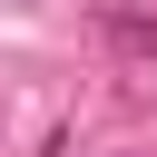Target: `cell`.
Here are the masks:
<instances>
[{
	"label": "cell",
	"mask_w": 157,
	"mask_h": 157,
	"mask_svg": "<svg viewBox=\"0 0 157 157\" xmlns=\"http://www.w3.org/2000/svg\"><path fill=\"white\" fill-rule=\"evenodd\" d=\"M108 39H118L128 59H157V20H147V10H108Z\"/></svg>",
	"instance_id": "6da1fadb"
}]
</instances>
